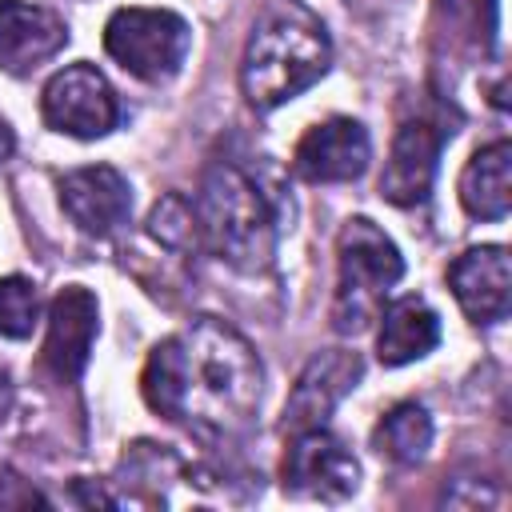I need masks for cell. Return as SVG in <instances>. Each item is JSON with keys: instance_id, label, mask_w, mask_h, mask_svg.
<instances>
[{"instance_id": "cell-14", "label": "cell", "mask_w": 512, "mask_h": 512, "mask_svg": "<svg viewBox=\"0 0 512 512\" xmlns=\"http://www.w3.org/2000/svg\"><path fill=\"white\" fill-rule=\"evenodd\" d=\"M68 44V24L40 4L0 0V68L12 76L36 72Z\"/></svg>"}, {"instance_id": "cell-23", "label": "cell", "mask_w": 512, "mask_h": 512, "mask_svg": "<svg viewBox=\"0 0 512 512\" xmlns=\"http://www.w3.org/2000/svg\"><path fill=\"white\" fill-rule=\"evenodd\" d=\"M8 400H12V384H8V372L0 368V412L8 408Z\"/></svg>"}, {"instance_id": "cell-5", "label": "cell", "mask_w": 512, "mask_h": 512, "mask_svg": "<svg viewBox=\"0 0 512 512\" xmlns=\"http://www.w3.org/2000/svg\"><path fill=\"white\" fill-rule=\"evenodd\" d=\"M188 44H192V32L184 16L168 8H116L104 24L108 56L124 72L148 84L172 80L188 56Z\"/></svg>"}, {"instance_id": "cell-1", "label": "cell", "mask_w": 512, "mask_h": 512, "mask_svg": "<svg viewBox=\"0 0 512 512\" xmlns=\"http://www.w3.org/2000/svg\"><path fill=\"white\" fill-rule=\"evenodd\" d=\"M140 388L152 412L188 424L200 436H236L260 408L264 368L256 348L232 324L196 316L152 348Z\"/></svg>"}, {"instance_id": "cell-10", "label": "cell", "mask_w": 512, "mask_h": 512, "mask_svg": "<svg viewBox=\"0 0 512 512\" xmlns=\"http://www.w3.org/2000/svg\"><path fill=\"white\" fill-rule=\"evenodd\" d=\"M448 288L464 316L472 324H492L508 316L512 304V268H508V248L504 244H480L460 252L448 264Z\"/></svg>"}, {"instance_id": "cell-9", "label": "cell", "mask_w": 512, "mask_h": 512, "mask_svg": "<svg viewBox=\"0 0 512 512\" xmlns=\"http://www.w3.org/2000/svg\"><path fill=\"white\" fill-rule=\"evenodd\" d=\"M364 364L356 352H344V348H328V352H316L304 372L296 376L292 384V396L284 404V428L288 432H308V428H324L332 408L356 388Z\"/></svg>"}, {"instance_id": "cell-16", "label": "cell", "mask_w": 512, "mask_h": 512, "mask_svg": "<svg viewBox=\"0 0 512 512\" xmlns=\"http://www.w3.org/2000/svg\"><path fill=\"white\" fill-rule=\"evenodd\" d=\"M460 204L476 220H504L512 204V144L496 140L480 148L460 172Z\"/></svg>"}, {"instance_id": "cell-8", "label": "cell", "mask_w": 512, "mask_h": 512, "mask_svg": "<svg viewBox=\"0 0 512 512\" xmlns=\"http://www.w3.org/2000/svg\"><path fill=\"white\" fill-rule=\"evenodd\" d=\"M372 160V140L360 120L332 116L316 128H308L292 152V172L308 184H344L364 176Z\"/></svg>"}, {"instance_id": "cell-11", "label": "cell", "mask_w": 512, "mask_h": 512, "mask_svg": "<svg viewBox=\"0 0 512 512\" xmlns=\"http://www.w3.org/2000/svg\"><path fill=\"white\" fill-rule=\"evenodd\" d=\"M444 128L432 120H404L392 136V152L380 176V192L388 204L396 208H412L428 196L436 164H440V148H444Z\"/></svg>"}, {"instance_id": "cell-13", "label": "cell", "mask_w": 512, "mask_h": 512, "mask_svg": "<svg viewBox=\"0 0 512 512\" xmlns=\"http://www.w3.org/2000/svg\"><path fill=\"white\" fill-rule=\"evenodd\" d=\"M100 328L96 296L84 284H68L48 304V336H44V364L56 380H76L88 364L92 340Z\"/></svg>"}, {"instance_id": "cell-4", "label": "cell", "mask_w": 512, "mask_h": 512, "mask_svg": "<svg viewBox=\"0 0 512 512\" xmlns=\"http://www.w3.org/2000/svg\"><path fill=\"white\" fill-rule=\"evenodd\" d=\"M404 276L400 248L368 220L352 216L336 236V300L332 324L336 332H360L376 320L384 292Z\"/></svg>"}, {"instance_id": "cell-20", "label": "cell", "mask_w": 512, "mask_h": 512, "mask_svg": "<svg viewBox=\"0 0 512 512\" xmlns=\"http://www.w3.org/2000/svg\"><path fill=\"white\" fill-rule=\"evenodd\" d=\"M148 232L164 244V248H196L200 244V228H196V208L184 196H164L152 216H148Z\"/></svg>"}, {"instance_id": "cell-12", "label": "cell", "mask_w": 512, "mask_h": 512, "mask_svg": "<svg viewBox=\"0 0 512 512\" xmlns=\"http://www.w3.org/2000/svg\"><path fill=\"white\" fill-rule=\"evenodd\" d=\"M60 208L72 216L80 232L112 236L120 224H128L132 188L112 164H88L60 176Z\"/></svg>"}, {"instance_id": "cell-19", "label": "cell", "mask_w": 512, "mask_h": 512, "mask_svg": "<svg viewBox=\"0 0 512 512\" xmlns=\"http://www.w3.org/2000/svg\"><path fill=\"white\" fill-rule=\"evenodd\" d=\"M40 320V292L28 276H4L0 280V336L24 340Z\"/></svg>"}, {"instance_id": "cell-17", "label": "cell", "mask_w": 512, "mask_h": 512, "mask_svg": "<svg viewBox=\"0 0 512 512\" xmlns=\"http://www.w3.org/2000/svg\"><path fill=\"white\" fill-rule=\"evenodd\" d=\"M436 40L460 56H492L496 0H436Z\"/></svg>"}, {"instance_id": "cell-18", "label": "cell", "mask_w": 512, "mask_h": 512, "mask_svg": "<svg viewBox=\"0 0 512 512\" xmlns=\"http://www.w3.org/2000/svg\"><path fill=\"white\" fill-rule=\"evenodd\" d=\"M432 444V416L424 404L416 400H400L396 408L384 412V420L376 424V448L396 460V464H416L424 460Z\"/></svg>"}, {"instance_id": "cell-22", "label": "cell", "mask_w": 512, "mask_h": 512, "mask_svg": "<svg viewBox=\"0 0 512 512\" xmlns=\"http://www.w3.org/2000/svg\"><path fill=\"white\" fill-rule=\"evenodd\" d=\"M12 148H16V136H12V128L0 120V164L12 156Z\"/></svg>"}, {"instance_id": "cell-6", "label": "cell", "mask_w": 512, "mask_h": 512, "mask_svg": "<svg viewBox=\"0 0 512 512\" xmlns=\"http://www.w3.org/2000/svg\"><path fill=\"white\" fill-rule=\"evenodd\" d=\"M40 112H44V124L52 132H64V136H76V140L108 136L120 120V104H116L112 84L88 60L60 68L44 84Z\"/></svg>"}, {"instance_id": "cell-21", "label": "cell", "mask_w": 512, "mask_h": 512, "mask_svg": "<svg viewBox=\"0 0 512 512\" xmlns=\"http://www.w3.org/2000/svg\"><path fill=\"white\" fill-rule=\"evenodd\" d=\"M24 504H48L28 480L16 476H0V508H24Z\"/></svg>"}, {"instance_id": "cell-3", "label": "cell", "mask_w": 512, "mask_h": 512, "mask_svg": "<svg viewBox=\"0 0 512 512\" xmlns=\"http://www.w3.org/2000/svg\"><path fill=\"white\" fill-rule=\"evenodd\" d=\"M200 244L236 272H264L276 256V212L260 184L232 160L208 164L196 192Z\"/></svg>"}, {"instance_id": "cell-15", "label": "cell", "mask_w": 512, "mask_h": 512, "mask_svg": "<svg viewBox=\"0 0 512 512\" xmlns=\"http://www.w3.org/2000/svg\"><path fill=\"white\" fill-rule=\"evenodd\" d=\"M440 340V316L420 300V296H400L380 312V336H376V356L388 368L412 364L428 356Z\"/></svg>"}, {"instance_id": "cell-7", "label": "cell", "mask_w": 512, "mask_h": 512, "mask_svg": "<svg viewBox=\"0 0 512 512\" xmlns=\"http://www.w3.org/2000/svg\"><path fill=\"white\" fill-rule=\"evenodd\" d=\"M360 484V464L328 428L292 432L284 452V488L312 500H348Z\"/></svg>"}, {"instance_id": "cell-2", "label": "cell", "mask_w": 512, "mask_h": 512, "mask_svg": "<svg viewBox=\"0 0 512 512\" xmlns=\"http://www.w3.org/2000/svg\"><path fill=\"white\" fill-rule=\"evenodd\" d=\"M332 64L324 24L300 0H272L248 32L240 56V92L256 112H272L312 88Z\"/></svg>"}]
</instances>
